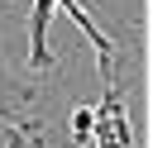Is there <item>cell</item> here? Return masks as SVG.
Wrapping results in <instances>:
<instances>
[{
  "mask_svg": "<svg viewBox=\"0 0 153 148\" xmlns=\"http://www.w3.org/2000/svg\"><path fill=\"white\" fill-rule=\"evenodd\" d=\"M29 138H33V129H10V134H5V143H0V148H24V143H29Z\"/></svg>",
  "mask_w": 153,
  "mask_h": 148,
  "instance_id": "3",
  "label": "cell"
},
{
  "mask_svg": "<svg viewBox=\"0 0 153 148\" xmlns=\"http://www.w3.org/2000/svg\"><path fill=\"white\" fill-rule=\"evenodd\" d=\"M72 138L76 143H91V110H76L72 115Z\"/></svg>",
  "mask_w": 153,
  "mask_h": 148,
  "instance_id": "2",
  "label": "cell"
},
{
  "mask_svg": "<svg viewBox=\"0 0 153 148\" xmlns=\"http://www.w3.org/2000/svg\"><path fill=\"white\" fill-rule=\"evenodd\" d=\"M91 143H96V148H139L134 124H129V110H124V91H120V86H105L100 105L91 110Z\"/></svg>",
  "mask_w": 153,
  "mask_h": 148,
  "instance_id": "1",
  "label": "cell"
}]
</instances>
